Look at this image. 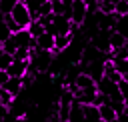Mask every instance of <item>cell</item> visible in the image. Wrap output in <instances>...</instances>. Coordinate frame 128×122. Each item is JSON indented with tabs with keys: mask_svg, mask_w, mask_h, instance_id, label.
<instances>
[{
	"mask_svg": "<svg viewBox=\"0 0 128 122\" xmlns=\"http://www.w3.org/2000/svg\"><path fill=\"white\" fill-rule=\"evenodd\" d=\"M10 16L20 24V28H28V26H30V22L34 20V16H32V12H30V8H28L26 0H20V2L14 6V10L10 12Z\"/></svg>",
	"mask_w": 128,
	"mask_h": 122,
	"instance_id": "cell-1",
	"label": "cell"
},
{
	"mask_svg": "<svg viewBox=\"0 0 128 122\" xmlns=\"http://www.w3.org/2000/svg\"><path fill=\"white\" fill-rule=\"evenodd\" d=\"M88 16V6H86V0H74L72 2V12H70V20L74 24H82Z\"/></svg>",
	"mask_w": 128,
	"mask_h": 122,
	"instance_id": "cell-2",
	"label": "cell"
},
{
	"mask_svg": "<svg viewBox=\"0 0 128 122\" xmlns=\"http://www.w3.org/2000/svg\"><path fill=\"white\" fill-rule=\"evenodd\" d=\"M28 70H30V60H16L14 58V62L8 68V74L16 76V78H24L28 74Z\"/></svg>",
	"mask_w": 128,
	"mask_h": 122,
	"instance_id": "cell-3",
	"label": "cell"
},
{
	"mask_svg": "<svg viewBox=\"0 0 128 122\" xmlns=\"http://www.w3.org/2000/svg\"><path fill=\"white\" fill-rule=\"evenodd\" d=\"M54 42H56V36L46 30L44 34H40L36 38V48L38 50H50V52H54Z\"/></svg>",
	"mask_w": 128,
	"mask_h": 122,
	"instance_id": "cell-4",
	"label": "cell"
},
{
	"mask_svg": "<svg viewBox=\"0 0 128 122\" xmlns=\"http://www.w3.org/2000/svg\"><path fill=\"white\" fill-rule=\"evenodd\" d=\"M68 122H86V118H84V104H80L78 100H74V104L70 108Z\"/></svg>",
	"mask_w": 128,
	"mask_h": 122,
	"instance_id": "cell-5",
	"label": "cell"
},
{
	"mask_svg": "<svg viewBox=\"0 0 128 122\" xmlns=\"http://www.w3.org/2000/svg\"><path fill=\"white\" fill-rule=\"evenodd\" d=\"M98 108H100V116H102L104 122H112V120L118 118V110H116L110 102H104V104H100Z\"/></svg>",
	"mask_w": 128,
	"mask_h": 122,
	"instance_id": "cell-6",
	"label": "cell"
},
{
	"mask_svg": "<svg viewBox=\"0 0 128 122\" xmlns=\"http://www.w3.org/2000/svg\"><path fill=\"white\" fill-rule=\"evenodd\" d=\"M84 118L86 122H104L100 116V108L96 104H84Z\"/></svg>",
	"mask_w": 128,
	"mask_h": 122,
	"instance_id": "cell-7",
	"label": "cell"
},
{
	"mask_svg": "<svg viewBox=\"0 0 128 122\" xmlns=\"http://www.w3.org/2000/svg\"><path fill=\"white\" fill-rule=\"evenodd\" d=\"M74 84L78 86V90H86V88H92V86H96V80H94L90 74H86V72H80V74L76 76Z\"/></svg>",
	"mask_w": 128,
	"mask_h": 122,
	"instance_id": "cell-8",
	"label": "cell"
},
{
	"mask_svg": "<svg viewBox=\"0 0 128 122\" xmlns=\"http://www.w3.org/2000/svg\"><path fill=\"white\" fill-rule=\"evenodd\" d=\"M70 42H72V34H58L56 36V42H54V54L66 50L70 46Z\"/></svg>",
	"mask_w": 128,
	"mask_h": 122,
	"instance_id": "cell-9",
	"label": "cell"
},
{
	"mask_svg": "<svg viewBox=\"0 0 128 122\" xmlns=\"http://www.w3.org/2000/svg\"><path fill=\"white\" fill-rule=\"evenodd\" d=\"M22 86H24V78H16V76H10V80L6 82V90L10 92V94H14V96H18L20 94V90H22Z\"/></svg>",
	"mask_w": 128,
	"mask_h": 122,
	"instance_id": "cell-10",
	"label": "cell"
},
{
	"mask_svg": "<svg viewBox=\"0 0 128 122\" xmlns=\"http://www.w3.org/2000/svg\"><path fill=\"white\" fill-rule=\"evenodd\" d=\"M126 36L124 34H120L118 30H110V48L112 50H118V48H122L124 44H126Z\"/></svg>",
	"mask_w": 128,
	"mask_h": 122,
	"instance_id": "cell-11",
	"label": "cell"
},
{
	"mask_svg": "<svg viewBox=\"0 0 128 122\" xmlns=\"http://www.w3.org/2000/svg\"><path fill=\"white\" fill-rule=\"evenodd\" d=\"M28 32L32 34V38H38L40 34H44V32H46V28H44V24H42L38 18H34V20L30 22V26H28Z\"/></svg>",
	"mask_w": 128,
	"mask_h": 122,
	"instance_id": "cell-12",
	"label": "cell"
},
{
	"mask_svg": "<svg viewBox=\"0 0 128 122\" xmlns=\"http://www.w3.org/2000/svg\"><path fill=\"white\" fill-rule=\"evenodd\" d=\"M14 98H16V96L10 94L6 88H0V100H2V106H4V108H10L12 102H14Z\"/></svg>",
	"mask_w": 128,
	"mask_h": 122,
	"instance_id": "cell-13",
	"label": "cell"
},
{
	"mask_svg": "<svg viewBox=\"0 0 128 122\" xmlns=\"http://www.w3.org/2000/svg\"><path fill=\"white\" fill-rule=\"evenodd\" d=\"M18 2H20V0H0V12H2L4 16H6V14H10Z\"/></svg>",
	"mask_w": 128,
	"mask_h": 122,
	"instance_id": "cell-14",
	"label": "cell"
},
{
	"mask_svg": "<svg viewBox=\"0 0 128 122\" xmlns=\"http://www.w3.org/2000/svg\"><path fill=\"white\" fill-rule=\"evenodd\" d=\"M2 48H4V52H10V54H14V52L18 50V44H16V38H14V34H12L8 40H4V42H2Z\"/></svg>",
	"mask_w": 128,
	"mask_h": 122,
	"instance_id": "cell-15",
	"label": "cell"
},
{
	"mask_svg": "<svg viewBox=\"0 0 128 122\" xmlns=\"http://www.w3.org/2000/svg\"><path fill=\"white\" fill-rule=\"evenodd\" d=\"M30 56H32V48H26V46H22V48H18L14 52L16 60H30Z\"/></svg>",
	"mask_w": 128,
	"mask_h": 122,
	"instance_id": "cell-16",
	"label": "cell"
},
{
	"mask_svg": "<svg viewBox=\"0 0 128 122\" xmlns=\"http://www.w3.org/2000/svg\"><path fill=\"white\" fill-rule=\"evenodd\" d=\"M12 62H14V54L4 52V54H2V58H0V70H8Z\"/></svg>",
	"mask_w": 128,
	"mask_h": 122,
	"instance_id": "cell-17",
	"label": "cell"
},
{
	"mask_svg": "<svg viewBox=\"0 0 128 122\" xmlns=\"http://www.w3.org/2000/svg\"><path fill=\"white\" fill-rule=\"evenodd\" d=\"M114 12L118 16H128V2L126 0H118L116 6H114Z\"/></svg>",
	"mask_w": 128,
	"mask_h": 122,
	"instance_id": "cell-18",
	"label": "cell"
},
{
	"mask_svg": "<svg viewBox=\"0 0 128 122\" xmlns=\"http://www.w3.org/2000/svg\"><path fill=\"white\" fill-rule=\"evenodd\" d=\"M10 36H12V30L8 28V24H6V20L2 18V20H0V40L4 42V40H8Z\"/></svg>",
	"mask_w": 128,
	"mask_h": 122,
	"instance_id": "cell-19",
	"label": "cell"
},
{
	"mask_svg": "<svg viewBox=\"0 0 128 122\" xmlns=\"http://www.w3.org/2000/svg\"><path fill=\"white\" fill-rule=\"evenodd\" d=\"M118 88H120L122 96H124V98H128V80H124V78H122V80L118 82Z\"/></svg>",
	"mask_w": 128,
	"mask_h": 122,
	"instance_id": "cell-20",
	"label": "cell"
},
{
	"mask_svg": "<svg viewBox=\"0 0 128 122\" xmlns=\"http://www.w3.org/2000/svg\"><path fill=\"white\" fill-rule=\"evenodd\" d=\"M8 80H10V74H8V70H0V88H4Z\"/></svg>",
	"mask_w": 128,
	"mask_h": 122,
	"instance_id": "cell-21",
	"label": "cell"
},
{
	"mask_svg": "<svg viewBox=\"0 0 128 122\" xmlns=\"http://www.w3.org/2000/svg\"><path fill=\"white\" fill-rule=\"evenodd\" d=\"M124 106H126V112H128V98H124Z\"/></svg>",
	"mask_w": 128,
	"mask_h": 122,
	"instance_id": "cell-22",
	"label": "cell"
},
{
	"mask_svg": "<svg viewBox=\"0 0 128 122\" xmlns=\"http://www.w3.org/2000/svg\"><path fill=\"white\" fill-rule=\"evenodd\" d=\"M2 54H4V48H2V44H0V58H2Z\"/></svg>",
	"mask_w": 128,
	"mask_h": 122,
	"instance_id": "cell-23",
	"label": "cell"
},
{
	"mask_svg": "<svg viewBox=\"0 0 128 122\" xmlns=\"http://www.w3.org/2000/svg\"><path fill=\"white\" fill-rule=\"evenodd\" d=\"M0 44H2V40H0Z\"/></svg>",
	"mask_w": 128,
	"mask_h": 122,
	"instance_id": "cell-24",
	"label": "cell"
},
{
	"mask_svg": "<svg viewBox=\"0 0 128 122\" xmlns=\"http://www.w3.org/2000/svg\"><path fill=\"white\" fill-rule=\"evenodd\" d=\"M52 2H54V0H52Z\"/></svg>",
	"mask_w": 128,
	"mask_h": 122,
	"instance_id": "cell-25",
	"label": "cell"
},
{
	"mask_svg": "<svg viewBox=\"0 0 128 122\" xmlns=\"http://www.w3.org/2000/svg\"><path fill=\"white\" fill-rule=\"evenodd\" d=\"M126 2H128V0H126Z\"/></svg>",
	"mask_w": 128,
	"mask_h": 122,
	"instance_id": "cell-26",
	"label": "cell"
}]
</instances>
